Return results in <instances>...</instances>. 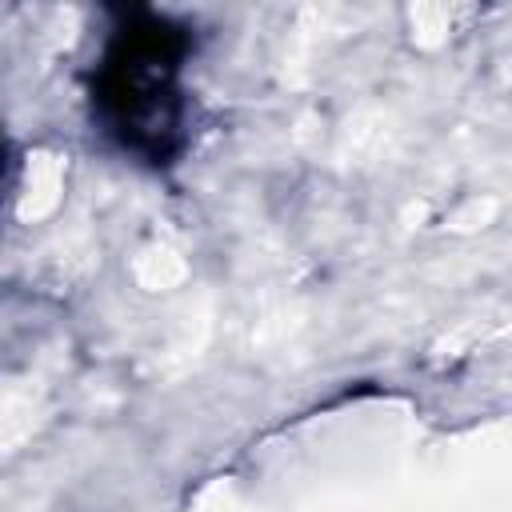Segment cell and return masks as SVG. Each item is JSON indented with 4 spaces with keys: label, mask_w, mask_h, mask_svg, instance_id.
Segmentation results:
<instances>
[{
    "label": "cell",
    "mask_w": 512,
    "mask_h": 512,
    "mask_svg": "<svg viewBox=\"0 0 512 512\" xmlns=\"http://www.w3.org/2000/svg\"><path fill=\"white\" fill-rule=\"evenodd\" d=\"M112 68H108V100H120V104H128V112H124V132H128V124H132V132H140L136 124H140V116H144V108L140 104H148V116H152V124H156V132H164L168 128V116L160 112V100H168L172 96V52H168V32H164V24H148V28H124V36H120V44H116V52H112V60H108Z\"/></svg>",
    "instance_id": "1"
}]
</instances>
